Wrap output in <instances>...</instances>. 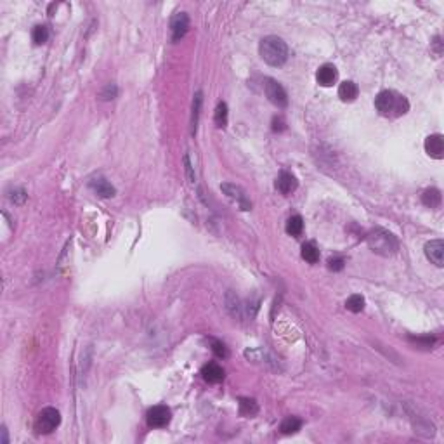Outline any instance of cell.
Listing matches in <instances>:
<instances>
[{
    "label": "cell",
    "instance_id": "6da1fadb",
    "mask_svg": "<svg viewBox=\"0 0 444 444\" xmlns=\"http://www.w3.org/2000/svg\"><path fill=\"white\" fill-rule=\"evenodd\" d=\"M259 52H260V57H262L269 66H274V68L283 66V64L286 63V59H288V47H286L285 40L274 35H269L260 40Z\"/></svg>",
    "mask_w": 444,
    "mask_h": 444
},
{
    "label": "cell",
    "instance_id": "7a4b0ae2",
    "mask_svg": "<svg viewBox=\"0 0 444 444\" xmlns=\"http://www.w3.org/2000/svg\"><path fill=\"white\" fill-rule=\"evenodd\" d=\"M375 108L382 117H401L409 109L406 97L394 90H382L375 97Z\"/></svg>",
    "mask_w": 444,
    "mask_h": 444
},
{
    "label": "cell",
    "instance_id": "3957f363",
    "mask_svg": "<svg viewBox=\"0 0 444 444\" xmlns=\"http://www.w3.org/2000/svg\"><path fill=\"white\" fill-rule=\"evenodd\" d=\"M368 245L375 254L384 255V257L394 255L397 252V240L384 229H377L371 233L368 236Z\"/></svg>",
    "mask_w": 444,
    "mask_h": 444
},
{
    "label": "cell",
    "instance_id": "277c9868",
    "mask_svg": "<svg viewBox=\"0 0 444 444\" xmlns=\"http://www.w3.org/2000/svg\"><path fill=\"white\" fill-rule=\"evenodd\" d=\"M61 423V413L56 408H44L35 420V430L38 434H51Z\"/></svg>",
    "mask_w": 444,
    "mask_h": 444
},
{
    "label": "cell",
    "instance_id": "5b68a950",
    "mask_svg": "<svg viewBox=\"0 0 444 444\" xmlns=\"http://www.w3.org/2000/svg\"><path fill=\"white\" fill-rule=\"evenodd\" d=\"M264 90H266V95L274 106L278 108H285L288 104V97H286V92L283 89V85L279 82L273 78H266V83H264Z\"/></svg>",
    "mask_w": 444,
    "mask_h": 444
},
{
    "label": "cell",
    "instance_id": "8992f818",
    "mask_svg": "<svg viewBox=\"0 0 444 444\" xmlns=\"http://www.w3.org/2000/svg\"><path fill=\"white\" fill-rule=\"evenodd\" d=\"M220 191L229 198V200L235 201V203L238 205L241 210H245V212L252 210V201L248 200L247 193H245V191L241 189L240 186L229 184V182H224V184H220Z\"/></svg>",
    "mask_w": 444,
    "mask_h": 444
},
{
    "label": "cell",
    "instance_id": "52a82bcc",
    "mask_svg": "<svg viewBox=\"0 0 444 444\" xmlns=\"http://www.w3.org/2000/svg\"><path fill=\"white\" fill-rule=\"evenodd\" d=\"M170 418H172L170 409H168L167 406H163V404L153 406L148 411V425L149 427H155V428L165 427V425H168Z\"/></svg>",
    "mask_w": 444,
    "mask_h": 444
},
{
    "label": "cell",
    "instance_id": "ba28073f",
    "mask_svg": "<svg viewBox=\"0 0 444 444\" xmlns=\"http://www.w3.org/2000/svg\"><path fill=\"white\" fill-rule=\"evenodd\" d=\"M189 30V16L186 13H177L170 21V32H172V40L179 42Z\"/></svg>",
    "mask_w": 444,
    "mask_h": 444
},
{
    "label": "cell",
    "instance_id": "9c48e42d",
    "mask_svg": "<svg viewBox=\"0 0 444 444\" xmlns=\"http://www.w3.org/2000/svg\"><path fill=\"white\" fill-rule=\"evenodd\" d=\"M425 257L437 267L444 266V241L432 240L425 245Z\"/></svg>",
    "mask_w": 444,
    "mask_h": 444
},
{
    "label": "cell",
    "instance_id": "30bf717a",
    "mask_svg": "<svg viewBox=\"0 0 444 444\" xmlns=\"http://www.w3.org/2000/svg\"><path fill=\"white\" fill-rule=\"evenodd\" d=\"M425 151L428 156L441 160L444 156V137L441 134H432L425 139Z\"/></svg>",
    "mask_w": 444,
    "mask_h": 444
},
{
    "label": "cell",
    "instance_id": "8fae6325",
    "mask_svg": "<svg viewBox=\"0 0 444 444\" xmlns=\"http://www.w3.org/2000/svg\"><path fill=\"white\" fill-rule=\"evenodd\" d=\"M89 186H90V189H92L94 193H97L99 196H102V198H111V196H115V193H117V189H115V187L111 186L104 177H101V175L90 179Z\"/></svg>",
    "mask_w": 444,
    "mask_h": 444
},
{
    "label": "cell",
    "instance_id": "7c38bea8",
    "mask_svg": "<svg viewBox=\"0 0 444 444\" xmlns=\"http://www.w3.org/2000/svg\"><path fill=\"white\" fill-rule=\"evenodd\" d=\"M337 76H339V73H337V68L333 66V64H323V66L317 70L316 73V80L319 85L323 87H330L335 83Z\"/></svg>",
    "mask_w": 444,
    "mask_h": 444
},
{
    "label": "cell",
    "instance_id": "4fadbf2b",
    "mask_svg": "<svg viewBox=\"0 0 444 444\" xmlns=\"http://www.w3.org/2000/svg\"><path fill=\"white\" fill-rule=\"evenodd\" d=\"M297 186H298L297 179L293 177L292 174H288V172H281V174L278 175L276 187L281 194H292L293 191L297 189Z\"/></svg>",
    "mask_w": 444,
    "mask_h": 444
},
{
    "label": "cell",
    "instance_id": "5bb4252c",
    "mask_svg": "<svg viewBox=\"0 0 444 444\" xmlns=\"http://www.w3.org/2000/svg\"><path fill=\"white\" fill-rule=\"evenodd\" d=\"M201 375H203V378L208 384H219L224 378V370L219 365H215V363H208V365H205L201 368Z\"/></svg>",
    "mask_w": 444,
    "mask_h": 444
},
{
    "label": "cell",
    "instance_id": "9a60e30c",
    "mask_svg": "<svg viewBox=\"0 0 444 444\" xmlns=\"http://www.w3.org/2000/svg\"><path fill=\"white\" fill-rule=\"evenodd\" d=\"M358 94H359V89H358V85H356L354 82L347 80V82L340 83V87H339V97L342 99V101H346V102L354 101V99L358 97Z\"/></svg>",
    "mask_w": 444,
    "mask_h": 444
},
{
    "label": "cell",
    "instance_id": "2e32d148",
    "mask_svg": "<svg viewBox=\"0 0 444 444\" xmlns=\"http://www.w3.org/2000/svg\"><path fill=\"white\" fill-rule=\"evenodd\" d=\"M441 200H442L441 191L435 189V187H430V189H427L425 193L422 194V201H423V205L430 206V208H437V206L441 205Z\"/></svg>",
    "mask_w": 444,
    "mask_h": 444
},
{
    "label": "cell",
    "instance_id": "e0dca14e",
    "mask_svg": "<svg viewBox=\"0 0 444 444\" xmlns=\"http://www.w3.org/2000/svg\"><path fill=\"white\" fill-rule=\"evenodd\" d=\"M302 427V420L297 418V416H286L285 420L281 422V425H279V430L283 432V434H295V432L300 430Z\"/></svg>",
    "mask_w": 444,
    "mask_h": 444
},
{
    "label": "cell",
    "instance_id": "ac0fdd59",
    "mask_svg": "<svg viewBox=\"0 0 444 444\" xmlns=\"http://www.w3.org/2000/svg\"><path fill=\"white\" fill-rule=\"evenodd\" d=\"M200 109H201V92L194 94L193 99V113H191V134H196L198 120H200Z\"/></svg>",
    "mask_w": 444,
    "mask_h": 444
},
{
    "label": "cell",
    "instance_id": "d6986e66",
    "mask_svg": "<svg viewBox=\"0 0 444 444\" xmlns=\"http://www.w3.org/2000/svg\"><path fill=\"white\" fill-rule=\"evenodd\" d=\"M302 259L305 260V262L309 264H316L317 260H319V250L316 248L314 243H304L302 245Z\"/></svg>",
    "mask_w": 444,
    "mask_h": 444
},
{
    "label": "cell",
    "instance_id": "ffe728a7",
    "mask_svg": "<svg viewBox=\"0 0 444 444\" xmlns=\"http://www.w3.org/2000/svg\"><path fill=\"white\" fill-rule=\"evenodd\" d=\"M302 231H304V220H302V217L300 215L290 217L288 222H286V233L292 236H300Z\"/></svg>",
    "mask_w": 444,
    "mask_h": 444
},
{
    "label": "cell",
    "instance_id": "44dd1931",
    "mask_svg": "<svg viewBox=\"0 0 444 444\" xmlns=\"http://www.w3.org/2000/svg\"><path fill=\"white\" fill-rule=\"evenodd\" d=\"M259 411V406L254 399H248V397H241L240 399V413L243 416H254L255 413Z\"/></svg>",
    "mask_w": 444,
    "mask_h": 444
},
{
    "label": "cell",
    "instance_id": "7402d4cb",
    "mask_svg": "<svg viewBox=\"0 0 444 444\" xmlns=\"http://www.w3.org/2000/svg\"><path fill=\"white\" fill-rule=\"evenodd\" d=\"M215 125L219 129H224L228 125V104L226 102H219L215 108Z\"/></svg>",
    "mask_w": 444,
    "mask_h": 444
},
{
    "label": "cell",
    "instance_id": "603a6c76",
    "mask_svg": "<svg viewBox=\"0 0 444 444\" xmlns=\"http://www.w3.org/2000/svg\"><path fill=\"white\" fill-rule=\"evenodd\" d=\"M32 37H33V42H35L37 45L45 44V42L49 40V28H47V26H44V25H38V26L33 28Z\"/></svg>",
    "mask_w": 444,
    "mask_h": 444
},
{
    "label": "cell",
    "instance_id": "cb8c5ba5",
    "mask_svg": "<svg viewBox=\"0 0 444 444\" xmlns=\"http://www.w3.org/2000/svg\"><path fill=\"white\" fill-rule=\"evenodd\" d=\"M346 307L349 309L351 312H361L363 307H365V298L361 295H351L346 300Z\"/></svg>",
    "mask_w": 444,
    "mask_h": 444
},
{
    "label": "cell",
    "instance_id": "d4e9b609",
    "mask_svg": "<svg viewBox=\"0 0 444 444\" xmlns=\"http://www.w3.org/2000/svg\"><path fill=\"white\" fill-rule=\"evenodd\" d=\"M212 351H213V354H215L217 358H228V356H229L226 346L222 342H219V340H212Z\"/></svg>",
    "mask_w": 444,
    "mask_h": 444
},
{
    "label": "cell",
    "instance_id": "484cf974",
    "mask_svg": "<svg viewBox=\"0 0 444 444\" xmlns=\"http://www.w3.org/2000/svg\"><path fill=\"white\" fill-rule=\"evenodd\" d=\"M9 198L16 205H21V203H25V200H26V193L23 189H14L13 193L9 194Z\"/></svg>",
    "mask_w": 444,
    "mask_h": 444
},
{
    "label": "cell",
    "instance_id": "4316f807",
    "mask_svg": "<svg viewBox=\"0 0 444 444\" xmlns=\"http://www.w3.org/2000/svg\"><path fill=\"white\" fill-rule=\"evenodd\" d=\"M115 97H117V87H115L113 83H109V85H106V89L101 92V99L109 101V99H115Z\"/></svg>",
    "mask_w": 444,
    "mask_h": 444
},
{
    "label": "cell",
    "instance_id": "83f0119b",
    "mask_svg": "<svg viewBox=\"0 0 444 444\" xmlns=\"http://www.w3.org/2000/svg\"><path fill=\"white\" fill-rule=\"evenodd\" d=\"M184 167H186L187 179H189V182H194V181H196V175H194L193 165H191V160H189V156H187V155H184Z\"/></svg>",
    "mask_w": 444,
    "mask_h": 444
},
{
    "label": "cell",
    "instance_id": "f1b7e54d",
    "mask_svg": "<svg viewBox=\"0 0 444 444\" xmlns=\"http://www.w3.org/2000/svg\"><path fill=\"white\" fill-rule=\"evenodd\" d=\"M328 267H330L331 271H340L344 267V259H340V257L330 259V262H328Z\"/></svg>",
    "mask_w": 444,
    "mask_h": 444
},
{
    "label": "cell",
    "instance_id": "f546056e",
    "mask_svg": "<svg viewBox=\"0 0 444 444\" xmlns=\"http://www.w3.org/2000/svg\"><path fill=\"white\" fill-rule=\"evenodd\" d=\"M273 130H285V122H283L281 117L273 120Z\"/></svg>",
    "mask_w": 444,
    "mask_h": 444
},
{
    "label": "cell",
    "instance_id": "4dcf8cb0",
    "mask_svg": "<svg viewBox=\"0 0 444 444\" xmlns=\"http://www.w3.org/2000/svg\"><path fill=\"white\" fill-rule=\"evenodd\" d=\"M434 47H435V52H437V54H441V38L439 37H435L434 38Z\"/></svg>",
    "mask_w": 444,
    "mask_h": 444
},
{
    "label": "cell",
    "instance_id": "1f68e13d",
    "mask_svg": "<svg viewBox=\"0 0 444 444\" xmlns=\"http://www.w3.org/2000/svg\"><path fill=\"white\" fill-rule=\"evenodd\" d=\"M0 432H2V444H7V442H9V439H7V428L2 427V430H0Z\"/></svg>",
    "mask_w": 444,
    "mask_h": 444
}]
</instances>
